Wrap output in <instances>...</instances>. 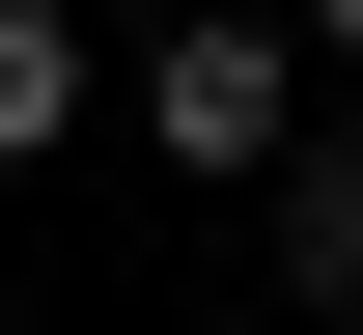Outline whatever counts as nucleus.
<instances>
[{
	"label": "nucleus",
	"instance_id": "obj_2",
	"mask_svg": "<svg viewBox=\"0 0 363 335\" xmlns=\"http://www.w3.org/2000/svg\"><path fill=\"white\" fill-rule=\"evenodd\" d=\"M252 195H279V280H308V307H335V335H363V140H279V168H252Z\"/></svg>",
	"mask_w": 363,
	"mask_h": 335
},
{
	"label": "nucleus",
	"instance_id": "obj_4",
	"mask_svg": "<svg viewBox=\"0 0 363 335\" xmlns=\"http://www.w3.org/2000/svg\"><path fill=\"white\" fill-rule=\"evenodd\" d=\"M308 28H335V56H363V0H308Z\"/></svg>",
	"mask_w": 363,
	"mask_h": 335
},
{
	"label": "nucleus",
	"instance_id": "obj_1",
	"mask_svg": "<svg viewBox=\"0 0 363 335\" xmlns=\"http://www.w3.org/2000/svg\"><path fill=\"white\" fill-rule=\"evenodd\" d=\"M140 112H168V168H279V140H308V56H279V28H168Z\"/></svg>",
	"mask_w": 363,
	"mask_h": 335
},
{
	"label": "nucleus",
	"instance_id": "obj_3",
	"mask_svg": "<svg viewBox=\"0 0 363 335\" xmlns=\"http://www.w3.org/2000/svg\"><path fill=\"white\" fill-rule=\"evenodd\" d=\"M84 140V28H56V0H0V168H56Z\"/></svg>",
	"mask_w": 363,
	"mask_h": 335
}]
</instances>
